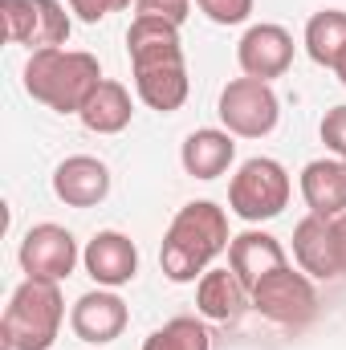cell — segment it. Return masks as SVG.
Returning <instances> with one entry per match:
<instances>
[{"instance_id":"cell-1","label":"cell","mask_w":346,"mask_h":350,"mask_svg":"<svg viewBox=\"0 0 346 350\" xmlns=\"http://www.w3.org/2000/svg\"><path fill=\"white\" fill-rule=\"evenodd\" d=\"M127 53L135 70V90L143 106L172 114L187 102V62L179 45V25L155 21V16H135L127 29Z\"/></svg>"},{"instance_id":"cell-2","label":"cell","mask_w":346,"mask_h":350,"mask_svg":"<svg viewBox=\"0 0 346 350\" xmlns=\"http://www.w3.org/2000/svg\"><path fill=\"white\" fill-rule=\"evenodd\" d=\"M228 245H232L228 212L212 200H191L175 212V220L163 232V249H159L163 277L175 285H187L204 277L220 253H228Z\"/></svg>"},{"instance_id":"cell-3","label":"cell","mask_w":346,"mask_h":350,"mask_svg":"<svg viewBox=\"0 0 346 350\" xmlns=\"http://www.w3.org/2000/svg\"><path fill=\"white\" fill-rule=\"evenodd\" d=\"M102 86V66L86 49H37L25 62V90L33 102L57 114H82L90 94Z\"/></svg>"},{"instance_id":"cell-4","label":"cell","mask_w":346,"mask_h":350,"mask_svg":"<svg viewBox=\"0 0 346 350\" xmlns=\"http://www.w3.org/2000/svg\"><path fill=\"white\" fill-rule=\"evenodd\" d=\"M66 318V301H62V285L57 281H33L25 277L0 318V338L4 350H49L57 342Z\"/></svg>"},{"instance_id":"cell-5","label":"cell","mask_w":346,"mask_h":350,"mask_svg":"<svg viewBox=\"0 0 346 350\" xmlns=\"http://www.w3.org/2000/svg\"><path fill=\"white\" fill-rule=\"evenodd\" d=\"M289 191H293L289 172L277 159L257 155V159H245L237 167L232 183H228V208L245 224H261V220H273V216L285 212Z\"/></svg>"},{"instance_id":"cell-6","label":"cell","mask_w":346,"mask_h":350,"mask_svg":"<svg viewBox=\"0 0 346 350\" xmlns=\"http://www.w3.org/2000/svg\"><path fill=\"white\" fill-rule=\"evenodd\" d=\"M249 297H253V310H257L261 318H269L277 326H293V330L306 326V322H314V314H318L314 277L302 273V269H293V265H281L269 277H261Z\"/></svg>"},{"instance_id":"cell-7","label":"cell","mask_w":346,"mask_h":350,"mask_svg":"<svg viewBox=\"0 0 346 350\" xmlns=\"http://www.w3.org/2000/svg\"><path fill=\"white\" fill-rule=\"evenodd\" d=\"M0 25L8 45L37 49H62L70 41V12L62 0H0Z\"/></svg>"},{"instance_id":"cell-8","label":"cell","mask_w":346,"mask_h":350,"mask_svg":"<svg viewBox=\"0 0 346 350\" xmlns=\"http://www.w3.org/2000/svg\"><path fill=\"white\" fill-rule=\"evenodd\" d=\"M216 114H220L228 135H237V139H265L281 122V102H277V94H273L269 82L232 78L228 86L220 90Z\"/></svg>"},{"instance_id":"cell-9","label":"cell","mask_w":346,"mask_h":350,"mask_svg":"<svg viewBox=\"0 0 346 350\" xmlns=\"http://www.w3.org/2000/svg\"><path fill=\"white\" fill-rule=\"evenodd\" d=\"M16 261L25 269V277H33V281H57L62 285L78 269L82 253H78V241H74L70 228H62V224H33L21 237Z\"/></svg>"},{"instance_id":"cell-10","label":"cell","mask_w":346,"mask_h":350,"mask_svg":"<svg viewBox=\"0 0 346 350\" xmlns=\"http://www.w3.org/2000/svg\"><path fill=\"white\" fill-rule=\"evenodd\" d=\"M237 62H241L245 78H257V82L281 78L293 66V37H289V29L269 25V21L245 29V37L237 45Z\"/></svg>"},{"instance_id":"cell-11","label":"cell","mask_w":346,"mask_h":350,"mask_svg":"<svg viewBox=\"0 0 346 350\" xmlns=\"http://www.w3.org/2000/svg\"><path fill=\"white\" fill-rule=\"evenodd\" d=\"M127 322H131V310H127V301L114 293V289H90L82 293L78 301H74V310H70V330L90 342V347H106V342H114L122 330H127Z\"/></svg>"},{"instance_id":"cell-12","label":"cell","mask_w":346,"mask_h":350,"mask_svg":"<svg viewBox=\"0 0 346 350\" xmlns=\"http://www.w3.org/2000/svg\"><path fill=\"white\" fill-rule=\"evenodd\" d=\"M82 265H86V273L94 277V285L122 289L139 273V249H135V241L127 232L106 228V232H94V241L82 249Z\"/></svg>"},{"instance_id":"cell-13","label":"cell","mask_w":346,"mask_h":350,"mask_svg":"<svg viewBox=\"0 0 346 350\" xmlns=\"http://www.w3.org/2000/svg\"><path fill=\"white\" fill-rule=\"evenodd\" d=\"M53 196L66 208H94L110 196V167L94 155H70L53 172Z\"/></svg>"},{"instance_id":"cell-14","label":"cell","mask_w":346,"mask_h":350,"mask_svg":"<svg viewBox=\"0 0 346 350\" xmlns=\"http://www.w3.org/2000/svg\"><path fill=\"white\" fill-rule=\"evenodd\" d=\"M232 159H237V135L220 126H200L179 147V163L191 179H220L232 167Z\"/></svg>"},{"instance_id":"cell-15","label":"cell","mask_w":346,"mask_h":350,"mask_svg":"<svg viewBox=\"0 0 346 350\" xmlns=\"http://www.w3.org/2000/svg\"><path fill=\"white\" fill-rule=\"evenodd\" d=\"M293 261L302 273L326 281V277H343L338 273V249H334V220L326 216H306L293 228Z\"/></svg>"},{"instance_id":"cell-16","label":"cell","mask_w":346,"mask_h":350,"mask_svg":"<svg viewBox=\"0 0 346 350\" xmlns=\"http://www.w3.org/2000/svg\"><path fill=\"white\" fill-rule=\"evenodd\" d=\"M249 285L224 265V269H208L200 281H196V310L200 318L208 322H237L249 306Z\"/></svg>"},{"instance_id":"cell-17","label":"cell","mask_w":346,"mask_h":350,"mask_svg":"<svg viewBox=\"0 0 346 350\" xmlns=\"http://www.w3.org/2000/svg\"><path fill=\"white\" fill-rule=\"evenodd\" d=\"M281 265H289L281 241L269 237V232H261V228H249V232L232 237V245H228V269L249 285V293H253V285H257L261 277H269Z\"/></svg>"},{"instance_id":"cell-18","label":"cell","mask_w":346,"mask_h":350,"mask_svg":"<svg viewBox=\"0 0 346 350\" xmlns=\"http://www.w3.org/2000/svg\"><path fill=\"white\" fill-rule=\"evenodd\" d=\"M302 200L314 216H343L346 212V163L343 159H314L302 167Z\"/></svg>"},{"instance_id":"cell-19","label":"cell","mask_w":346,"mask_h":350,"mask_svg":"<svg viewBox=\"0 0 346 350\" xmlns=\"http://www.w3.org/2000/svg\"><path fill=\"white\" fill-rule=\"evenodd\" d=\"M82 126L94 135H118L131 126L135 118V102H131V90L114 78H102V86L90 94V102L82 106Z\"/></svg>"},{"instance_id":"cell-20","label":"cell","mask_w":346,"mask_h":350,"mask_svg":"<svg viewBox=\"0 0 346 350\" xmlns=\"http://www.w3.org/2000/svg\"><path fill=\"white\" fill-rule=\"evenodd\" d=\"M306 53L314 66L334 70L346 53V12L343 8H322L306 25Z\"/></svg>"},{"instance_id":"cell-21","label":"cell","mask_w":346,"mask_h":350,"mask_svg":"<svg viewBox=\"0 0 346 350\" xmlns=\"http://www.w3.org/2000/svg\"><path fill=\"white\" fill-rule=\"evenodd\" d=\"M143 350H212V334L196 318H172L147 334Z\"/></svg>"},{"instance_id":"cell-22","label":"cell","mask_w":346,"mask_h":350,"mask_svg":"<svg viewBox=\"0 0 346 350\" xmlns=\"http://www.w3.org/2000/svg\"><path fill=\"white\" fill-rule=\"evenodd\" d=\"M212 25H245L253 16V0H196Z\"/></svg>"},{"instance_id":"cell-23","label":"cell","mask_w":346,"mask_h":350,"mask_svg":"<svg viewBox=\"0 0 346 350\" xmlns=\"http://www.w3.org/2000/svg\"><path fill=\"white\" fill-rule=\"evenodd\" d=\"M191 12V0H135V16H155L168 25H183Z\"/></svg>"},{"instance_id":"cell-24","label":"cell","mask_w":346,"mask_h":350,"mask_svg":"<svg viewBox=\"0 0 346 350\" xmlns=\"http://www.w3.org/2000/svg\"><path fill=\"white\" fill-rule=\"evenodd\" d=\"M66 4H70V12H74L78 21L98 25V21H106L110 12H122V8H131L135 0H66Z\"/></svg>"},{"instance_id":"cell-25","label":"cell","mask_w":346,"mask_h":350,"mask_svg":"<svg viewBox=\"0 0 346 350\" xmlns=\"http://www.w3.org/2000/svg\"><path fill=\"white\" fill-rule=\"evenodd\" d=\"M322 143L346 159V106H334V110H326V118H322Z\"/></svg>"},{"instance_id":"cell-26","label":"cell","mask_w":346,"mask_h":350,"mask_svg":"<svg viewBox=\"0 0 346 350\" xmlns=\"http://www.w3.org/2000/svg\"><path fill=\"white\" fill-rule=\"evenodd\" d=\"M334 249H338V273H346V212L334 216Z\"/></svg>"},{"instance_id":"cell-27","label":"cell","mask_w":346,"mask_h":350,"mask_svg":"<svg viewBox=\"0 0 346 350\" xmlns=\"http://www.w3.org/2000/svg\"><path fill=\"white\" fill-rule=\"evenodd\" d=\"M334 74H338V82H343V86H346V53H343V62L334 66Z\"/></svg>"},{"instance_id":"cell-28","label":"cell","mask_w":346,"mask_h":350,"mask_svg":"<svg viewBox=\"0 0 346 350\" xmlns=\"http://www.w3.org/2000/svg\"><path fill=\"white\" fill-rule=\"evenodd\" d=\"M343 163H346V159H343Z\"/></svg>"}]
</instances>
